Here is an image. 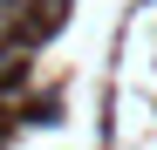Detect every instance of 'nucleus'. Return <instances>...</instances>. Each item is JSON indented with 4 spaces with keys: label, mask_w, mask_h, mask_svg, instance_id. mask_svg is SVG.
Returning <instances> with one entry per match:
<instances>
[{
    "label": "nucleus",
    "mask_w": 157,
    "mask_h": 150,
    "mask_svg": "<svg viewBox=\"0 0 157 150\" xmlns=\"http://www.w3.org/2000/svg\"><path fill=\"white\" fill-rule=\"evenodd\" d=\"M14 34H21V7H14V0H0V48H7Z\"/></svg>",
    "instance_id": "obj_1"
},
{
    "label": "nucleus",
    "mask_w": 157,
    "mask_h": 150,
    "mask_svg": "<svg viewBox=\"0 0 157 150\" xmlns=\"http://www.w3.org/2000/svg\"><path fill=\"white\" fill-rule=\"evenodd\" d=\"M14 7H21V0H14Z\"/></svg>",
    "instance_id": "obj_2"
}]
</instances>
